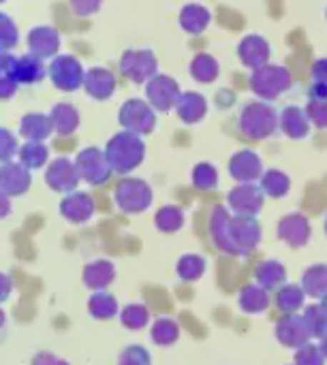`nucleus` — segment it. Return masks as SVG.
Instances as JSON below:
<instances>
[{
    "mask_svg": "<svg viewBox=\"0 0 327 365\" xmlns=\"http://www.w3.org/2000/svg\"><path fill=\"white\" fill-rule=\"evenodd\" d=\"M212 235L225 252L246 255L259 244L261 231L251 216H229L227 210L218 207L212 216Z\"/></svg>",
    "mask_w": 327,
    "mask_h": 365,
    "instance_id": "obj_1",
    "label": "nucleus"
},
{
    "mask_svg": "<svg viewBox=\"0 0 327 365\" xmlns=\"http://www.w3.org/2000/svg\"><path fill=\"white\" fill-rule=\"evenodd\" d=\"M105 156L109 160L111 171L126 175V173H131L133 169H137L144 163L146 143H144V139L139 135L129 133V130H120L107 141Z\"/></svg>",
    "mask_w": 327,
    "mask_h": 365,
    "instance_id": "obj_2",
    "label": "nucleus"
},
{
    "mask_svg": "<svg viewBox=\"0 0 327 365\" xmlns=\"http://www.w3.org/2000/svg\"><path fill=\"white\" fill-rule=\"evenodd\" d=\"M278 126V113L268 101H253L240 113V130L251 139L270 137Z\"/></svg>",
    "mask_w": 327,
    "mask_h": 365,
    "instance_id": "obj_3",
    "label": "nucleus"
},
{
    "mask_svg": "<svg viewBox=\"0 0 327 365\" xmlns=\"http://www.w3.org/2000/svg\"><path fill=\"white\" fill-rule=\"evenodd\" d=\"M47 75L49 81L54 83L56 90L60 92H75L79 88H84V77H86V68L81 64V60L73 53H58L49 66H47Z\"/></svg>",
    "mask_w": 327,
    "mask_h": 365,
    "instance_id": "obj_4",
    "label": "nucleus"
},
{
    "mask_svg": "<svg viewBox=\"0 0 327 365\" xmlns=\"http://www.w3.org/2000/svg\"><path fill=\"white\" fill-rule=\"evenodd\" d=\"M291 88V73L281 64H266L251 75V90L261 101H274Z\"/></svg>",
    "mask_w": 327,
    "mask_h": 365,
    "instance_id": "obj_5",
    "label": "nucleus"
},
{
    "mask_svg": "<svg viewBox=\"0 0 327 365\" xmlns=\"http://www.w3.org/2000/svg\"><path fill=\"white\" fill-rule=\"evenodd\" d=\"M114 201L126 214H141L152 203V188L139 178H122L116 184Z\"/></svg>",
    "mask_w": 327,
    "mask_h": 365,
    "instance_id": "obj_6",
    "label": "nucleus"
},
{
    "mask_svg": "<svg viewBox=\"0 0 327 365\" xmlns=\"http://www.w3.org/2000/svg\"><path fill=\"white\" fill-rule=\"evenodd\" d=\"M118 122L124 130L135 133L139 137L150 135L156 128V111L148 101L141 98H129L120 105Z\"/></svg>",
    "mask_w": 327,
    "mask_h": 365,
    "instance_id": "obj_7",
    "label": "nucleus"
},
{
    "mask_svg": "<svg viewBox=\"0 0 327 365\" xmlns=\"http://www.w3.org/2000/svg\"><path fill=\"white\" fill-rule=\"evenodd\" d=\"M118 66L129 81L139 86L159 75V60L152 49H124Z\"/></svg>",
    "mask_w": 327,
    "mask_h": 365,
    "instance_id": "obj_8",
    "label": "nucleus"
},
{
    "mask_svg": "<svg viewBox=\"0 0 327 365\" xmlns=\"http://www.w3.org/2000/svg\"><path fill=\"white\" fill-rule=\"evenodd\" d=\"M75 167H77L79 180H84L90 186L105 184L111 178V173H114L111 167H109V160L105 156V150H99L94 145L84 148V150L77 152Z\"/></svg>",
    "mask_w": 327,
    "mask_h": 365,
    "instance_id": "obj_9",
    "label": "nucleus"
},
{
    "mask_svg": "<svg viewBox=\"0 0 327 365\" xmlns=\"http://www.w3.org/2000/svg\"><path fill=\"white\" fill-rule=\"evenodd\" d=\"M182 90L178 81L169 75H156L146 83V101L154 111H171L178 105Z\"/></svg>",
    "mask_w": 327,
    "mask_h": 365,
    "instance_id": "obj_10",
    "label": "nucleus"
},
{
    "mask_svg": "<svg viewBox=\"0 0 327 365\" xmlns=\"http://www.w3.org/2000/svg\"><path fill=\"white\" fill-rule=\"evenodd\" d=\"M43 180H45L47 188H51L54 192H60V195L73 192L79 184V173H77L75 160L64 158V156L49 160Z\"/></svg>",
    "mask_w": 327,
    "mask_h": 365,
    "instance_id": "obj_11",
    "label": "nucleus"
},
{
    "mask_svg": "<svg viewBox=\"0 0 327 365\" xmlns=\"http://www.w3.org/2000/svg\"><path fill=\"white\" fill-rule=\"evenodd\" d=\"M26 45H28V53L41 58V60H54L60 53V32L54 26L41 24L28 30L26 34Z\"/></svg>",
    "mask_w": 327,
    "mask_h": 365,
    "instance_id": "obj_12",
    "label": "nucleus"
},
{
    "mask_svg": "<svg viewBox=\"0 0 327 365\" xmlns=\"http://www.w3.org/2000/svg\"><path fill=\"white\" fill-rule=\"evenodd\" d=\"M30 186H32V175L19 160L0 163V192L13 199L26 195Z\"/></svg>",
    "mask_w": 327,
    "mask_h": 365,
    "instance_id": "obj_13",
    "label": "nucleus"
},
{
    "mask_svg": "<svg viewBox=\"0 0 327 365\" xmlns=\"http://www.w3.org/2000/svg\"><path fill=\"white\" fill-rule=\"evenodd\" d=\"M58 210L64 220H69L73 225H84L94 216V199L88 192L73 190L62 197Z\"/></svg>",
    "mask_w": 327,
    "mask_h": 365,
    "instance_id": "obj_14",
    "label": "nucleus"
},
{
    "mask_svg": "<svg viewBox=\"0 0 327 365\" xmlns=\"http://www.w3.org/2000/svg\"><path fill=\"white\" fill-rule=\"evenodd\" d=\"M116 75L105 68V66H92L86 68V77H84V90L90 98L94 101H109L116 94Z\"/></svg>",
    "mask_w": 327,
    "mask_h": 365,
    "instance_id": "obj_15",
    "label": "nucleus"
},
{
    "mask_svg": "<svg viewBox=\"0 0 327 365\" xmlns=\"http://www.w3.org/2000/svg\"><path fill=\"white\" fill-rule=\"evenodd\" d=\"M229 205L236 212V216H255L263 205L261 188L255 184H240L229 192Z\"/></svg>",
    "mask_w": 327,
    "mask_h": 365,
    "instance_id": "obj_16",
    "label": "nucleus"
},
{
    "mask_svg": "<svg viewBox=\"0 0 327 365\" xmlns=\"http://www.w3.org/2000/svg\"><path fill=\"white\" fill-rule=\"evenodd\" d=\"M11 77L19 86H36L47 77L45 60H41V58H36L32 53L17 56V60L13 64V71H11Z\"/></svg>",
    "mask_w": 327,
    "mask_h": 365,
    "instance_id": "obj_17",
    "label": "nucleus"
},
{
    "mask_svg": "<svg viewBox=\"0 0 327 365\" xmlns=\"http://www.w3.org/2000/svg\"><path fill=\"white\" fill-rule=\"evenodd\" d=\"M238 56H240L244 66L257 71V68L266 66L270 60V43L259 34H248L240 41Z\"/></svg>",
    "mask_w": 327,
    "mask_h": 365,
    "instance_id": "obj_18",
    "label": "nucleus"
},
{
    "mask_svg": "<svg viewBox=\"0 0 327 365\" xmlns=\"http://www.w3.org/2000/svg\"><path fill=\"white\" fill-rule=\"evenodd\" d=\"M19 135L26 141H47L54 135V124L49 113H41V111L24 113L19 120Z\"/></svg>",
    "mask_w": 327,
    "mask_h": 365,
    "instance_id": "obj_19",
    "label": "nucleus"
},
{
    "mask_svg": "<svg viewBox=\"0 0 327 365\" xmlns=\"http://www.w3.org/2000/svg\"><path fill=\"white\" fill-rule=\"evenodd\" d=\"M229 173L242 184H253L257 178H261L263 167H261V160L255 152L242 150V152L233 154V158L229 163Z\"/></svg>",
    "mask_w": 327,
    "mask_h": 365,
    "instance_id": "obj_20",
    "label": "nucleus"
},
{
    "mask_svg": "<svg viewBox=\"0 0 327 365\" xmlns=\"http://www.w3.org/2000/svg\"><path fill=\"white\" fill-rule=\"evenodd\" d=\"M276 334H278V340H281L283 344H287V346H298V349L306 346L308 338L313 336L311 329H308V325H306V321H304V317H293V314L285 317V319L278 323Z\"/></svg>",
    "mask_w": 327,
    "mask_h": 365,
    "instance_id": "obj_21",
    "label": "nucleus"
},
{
    "mask_svg": "<svg viewBox=\"0 0 327 365\" xmlns=\"http://www.w3.org/2000/svg\"><path fill=\"white\" fill-rule=\"evenodd\" d=\"M49 118H51V124H54V133L60 135V137H69L73 135L79 124H81V115H79V109L73 105V103H56L49 111Z\"/></svg>",
    "mask_w": 327,
    "mask_h": 365,
    "instance_id": "obj_22",
    "label": "nucleus"
},
{
    "mask_svg": "<svg viewBox=\"0 0 327 365\" xmlns=\"http://www.w3.org/2000/svg\"><path fill=\"white\" fill-rule=\"evenodd\" d=\"M278 124H281L283 133L291 139H304L311 133V120L306 115V109H302L298 105L285 107L283 113L278 115Z\"/></svg>",
    "mask_w": 327,
    "mask_h": 365,
    "instance_id": "obj_23",
    "label": "nucleus"
},
{
    "mask_svg": "<svg viewBox=\"0 0 327 365\" xmlns=\"http://www.w3.org/2000/svg\"><path fill=\"white\" fill-rule=\"evenodd\" d=\"M176 113L184 124H197L208 113V101L199 92H182L176 105Z\"/></svg>",
    "mask_w": 327,
    "mask_h": 365,
    "instance_id": "obj_24",
    "label": "nucleus"
},
{
    "mask_svg": "<svg viewBox=\"0 0 327 365\" xmlns=\"http://www.w3.org/2000/svg\"><path fill=\"white\" fill-rule=\"evenodd\" d=\"M278 235L291 246H304L311 237V225L302 214H291L285 216L278 225Z\"/></svg>",
    "mask_w": 327,
    "mask_h": 365,
    "instance_id": "obj_25",
    "label": "nucleus"
},
{
    "mask_svg": "<svg viewBox=\"0 0 327 365\" xmlns=\"http://www.w3.org/2000/svg\"><path fill=\"white\" fill-rule=\"evenodd\" d=\"M116 278V267L107 259L92 261L84 267V284L92 291H105Z\"/></svg>",
    "mask_w": 327,
    "mask_h": 365,
    "instance_id": "obj_26",
    "label": "nucleus"
},
{
    "mask_svg": "<svg viewBox=\"0 0 327 365\" xmlns=\"http://www.w3.org/2000/svg\"><path fill=\"white\" fill-rule=\"evenodd\" d=\"M178 19H180V26H182L184 32L201 34L208 28V24H210V11L206 6H201V4L191 2V4H184L180 9V17Z\"/></svg>",
    "mask_w": 327,
    "mask_h": 365,
    "instance_id": "obj_27",
    "label": "nucleus"
},
{
    "mask_svg": "<svg viewBox=\"0 0 327 365\" xmlns=\"http://www.w3.org/2000/svg\"><path fill=\"white\" fill-rule=\"evenodd\" d=\"M17 160L28 169V171H34V169H43L45 165H49V148L45 145V141H26L19 145V152H17Z\"/></svg>",
    "mask_w": 327,
    "mask_h": 365,
    "instance_id": "obj_28",
    "label": "nucleus"
},
{
    "mask_svg": "<svg viewBox=\"0 0 327 365\" xmlns=\"http://www.w3.org/2000/svg\"><path fill=\"white\" fill-rule=\"evenodd\" d=\"M221 73L218 60L210 53H197L191 62V77L199 83H212L216 81Z\"/></svg>",
    "mask_w": 327,
    "mask_h": 365,
    "instance_id": "obj_29",
    "label": "nucleus"
},
{
    "mask_svg": "<svg viewBox=\"0 0 327 365\" xmlns=\"http://www.w3.org/2000/svg\"><path fill=\"white\" fill-rule=\"evenodd\" d=\"M88 312L99 321H109L118 314V302L114 295L105 291H94L88 299Z\"/></svg>",
    "mask_w": 327,
    "mask_h": 365,
    "instance_id": "obj_30",
    "label": "nucleus"
},
{
    "mask_svg": "<svg viewBox=\"0 0 327 365\" xmlns=\"http://www.w3.org/2000/svg\"><path fill=\"white\" fill-rule=\"evenodd\" d=\"M302 289L311 297H326L327 295V267L315 265L302 278Z\"/></svg>",
    "mask_w": 327,
    "mask_h": 365,
    "instance_id": "obj_31",
    "label": "nucleus"
},
{
    "mask_svg": "<svg viewBox=\"0 0 327 365\" xmlns=\"http://www.w3.org/2000/svg\"><path fill=\"white\" fill-rule=\"evenodd\" d=\"M240 306H242V310L257 314V312H263V310L270 306V297H268V293L263 291V287L248 284V287H244L242 293H240Z\"/></svg>",
    "mask_w": 327,
    "mask_h": 365,
    "instance_id": "obj_32",
    "label": "nucleus"
},
{
    "mask_svg": "<svg viewBox=\"0 0 327 365\" xmlns=\"http://www.w3.org/2000/svg\"><path fill=\"white\" fill-rule=\"evenodd\" d=\"M150 336H152V342H154V344H159V346H169V344H173V342L178 340L180 327H178L176 321L163 317V319L154 321V325H152V329H150Z\"/></svg>",
    "mask_w": 327,
    "mask_h": 365,
    "instance_id": "obj_33",
    "label": "nucleus"
},
{
    "mask_svg": "<svg viewBox=\"0 0 327 365\" xmlns=\"http://www.w3.org/2000/svg\"><path fill=\"white\" fill-rule=\"evenodd\" d=\"M182 222H184V214H182V210L176 207V205H165V207H161V210L156 212V216H154V225H156L159 231H163V233H176V231L182 227Z\"/></svg>",
    "mask_w": 327,
    "mask_h": 365,
    "instance_id": "obj_34",
    "label": "nucleus"
},
{
    "mask_svg": "<svg viewBox=\"0 0 327 365\" xmlns=\"http://www.w3.org/2000/svg\"><path fill=\"white\" fill-rule=\"evenodd\" d=\"M285 276H287V272L278 261H266L257 267V280H259V287H263V289L278 287L285 280Z\"/></svg>",
    "mask_w": 327,
    "mask_h": 365,
    "instance_id": "obj_35",
    "label": "nucleus"
},
{
    "mask_svg": "<svg viewBox=\"0 0 327 365\" xmlns=\"http://www.w3.org/2000/svg\"><path fill=\"white\" fill-rule=\"evenodd\" d=\"M120 321H122V325H124L126 329L137 331V329L148 327V323H150V312H148V308L141 306V304H129V306L120 312Z\"/></svg>",
    "mask_w": 327,
    "mask_h": 365,
    "instance_id": "obj_36",
    "label": "nucleus"
},
{
    "mask_svg": "<svg viewBox=\"0 0 327 365\" xmlns=\"http://www.w3.org/2000/svg\"><path fill=\"white\" fill-rule=\"evenodd\" d=\"M289 186H291L289 178H287L283 171H278V169H270V171L263 173V178H261V188H263L270 197H274V199L287 195Z\"/></svg>",
    "mask_w": 327,
    "mask_h": 365,
    "instance_id": "obj_37",
    "label": "nucleus"
},
{
    "mask_svg": "<svg viewBox=\"0 0 327 365\" xmlns=\"http://www.w3.org/2000/svg\"><path fill=\"white\" fill-rule=\"evenodd\" d=\"M19 43V28L11 15L0 11V51H11Z\"/></svg>",
    "mask_w": 327,
    "mask_h": 365,
    "instance_id": "obj_38",
    "label": "nucleus"
},
{
    "mask_svg": "<svg viewBox=\"0 0 327 365\" xmlns=\"http://www.w3.org/2000/svg\"><path fill=\"white\" fill-rule=\"evenodd\" d=\"M206 272V261L197 255H186L178 261V276L182 280H197Z\"/></svg>",
    "mask_w": 327,
    "mask_h": 365,
    "instance_id": "obj_39",
    "label": "nucleus"
},
{
    "mask_svg": "<svg viewBox=\"0 0 327 365\" xmlns=\"http://www.w3.org/2000/svg\"><path fill=\"white\" fill-rule=\"evenodd\" d=\"M302 304H304V289H300V287L289 284L287 289H283L278 293V306L283 312H296L302 308Z\"/></svg>",
    "mask_w": 327,
    "mask_h": 365,
    "instance_id": "obj_40",
    "label": "nucleus"
},
{
    "mask_svg": "<svg viewBox=\"0 0 327 365\" xmlns=\"http://www.w3.org/2000/svg\"><path fill=\"white\" fill-rule=\"evenodd\" d=\"M19 152V141L13 130L0 126V163H11Z\"/></svg>",
    "mask_w": 327,
    "mask_h": 365,
    "instance_id": "obj_41",
    "label": "nucleus"
},
{
    "mask_svg": "<svg viewBox=\"0 0 327 365\" xmlns=\"http://www.w3.org/2000/svg\"><path fill=\"white\" fill-rule=\"evenodd\" d=\"M216 182H218V173H216V169H214L212 165L201 163V165L195 167V171H193V184H195L197 188L208 190V188H214Z\"/></svg>",
    "mask_w": 327,
    "mask_h": 365,
    "instance_id": "obj_42",
    "label": "nucleus"
},
{
    "mask_svg": "<svg viewBox=\"0 0 327 365\" xmlns=\"http://www.w3.org/2000/svg\"><path fill=\"white\" fill-rule=\"evenodd\" d=\"M152 364V357L150 353L139 346V344H133V346H126L120 357H118V365H150Z\"/></svg>",
    "mask_w": 327,
    "mask_h": 365,
    "instance_id": "obj_43",
    "label": "nucleus"
},
{
    "mask_svg": "<svg viewBox=\"0 0 327 365\" xmlns=\"http://www.w3.org/2000/svg\"><path fill=\"white\" fill-rule=\"evenodd\" d=\"M304 321L311 329L313 336H327V317L323 314V310L319 306H313V308H306V314H304Z\"/></svg>",
    "mask_w": 327,
    "mask_h": 365,
    "instance_id": "obj_44",
    "label": "nucleus"
},
{
    "mask_svg": "<svg viewBox=\"0 0 327 365\" xmlns=\"http://www.w3.org/2000/svg\"><path fill=\"white\" fill-rule=\"evenodd\" d=\"M306 115L317 128H327V101H311L306 105Z\"/></svg>",
    "mask_w": 327,
    "mask_h": 365,
    "instance_id": "obj_45",
    "label": "nucleus"
},
{
    "mask_svg": "<svg viewBox=\"0 0 327 365\" xmlns=\"http://www.w3.org/2000/svg\"><path fill=\"white\" fill-rule=\"evenodd\" d=\"M296 361H298V365H323V361H326V355L321 353V349H319V346H311V344H306V346H302V349L298 351Z\"/></svg>",
    "mask_w": 327,
    "mask_h": 365,
    "instance_id": "obj_46",
    "label": "nucleus"
},
{
    "mask_svg": "<svg viewBox=\"0 0 327 365\" xmlns=\"http://www.w3.org/2000/svg\"><path fill=\"white\" fill-rule=\"evenodd\" d=\"M101 4H103V0H69V6L77 17L94 15L101 9Z\"/></svg>",
    "mask_w": 327,
    "mask_h": 365,
    "instance_id": "obj_47",
    "label": "nucleus"
},
{
    "mask_svg": "<svg viewBox=\"0 0 327 365\" xmlns=\"http://www.w3.org/2000/svg\"><path fill=\"white\" fill-rule=\"evenodd\" d=\"M17 90H19V83L11 75L0 77V101H11L17 94Z\"/></svg>",
    "mask_w": 327,
    "mask_h": 365,
    "instance_id": "obj_48",
    "label": "nucleus"
},
{
    "mask_svg": "<svg viewBox=\"0 0 327 365\" xmlns=\"http://www.w3.org/2000/svg\"><path fill=\"white\" fill-rule=\"evenodd\" d=\"M32 365H69V361H64V359H60V357H56L54 353H36L34 357H32Z\"/></svg>",
    "mask_w": 327,
    "mask_h": 365,
    "instance_id": "obj_49",
    "label": "nucleus"
},
{
    "mask_svg": "<svg viewBox=\"0 0 327 365\" xmlns=\"http://www.w3.org/2000/svg\"><path fill=\"white\" fill-rule=\"evenodd\" d=\"M15 60H17V56H13L11 51H0V77L11 75Z\"/></svg>",
    "mask_w": 327,
    "mask_h": 365,
    "instance_id": "obj_50",
    "label": "nucleus"
},
{
    "mask_svg": "<svg viewBox=\"0 0 327 365\" xmlns=\"http://www.w3.org/2000/svg\"><path fill=\"white\" fill-rule=\"evenodd\" d=\"M313 79L317 83H327V58H321L313 66Z\"/></svg>",
    "mask_w": 327,
    "mask_h": 365,
    "instance_id": "obj_51",
    "label": "nucleus"
},
{
    "mask_svg": "<svg viewBox=\"0 0 327 365\" xmlns=\"http://www.w3.org/2000/svg\"><path fill=\"white\" fill-rule=\"evenodd\" d=\"M11 291H13V280L4 272H0V304L9 299Z\"/></svg>",
    "mask_w": 327,
    "mask_h": 365,
    "instance_id": "obj_52",
    "label": "nucleus"
},
{
    "mask_svg": "<svg viewBox=\"0 0 327 365\" xmlns=\"http://www.w3.org/2000/svg\"><path fill=\"white\" fill-rule=\"evenodd\" d=\"M308 98L311 101H327V83H313L308 90Z\"/></svg>",
    "mask_w": 327,
    "mask_h": 365,
    "instance_id": "obj_53",
    "label": "nucleus"
},
{
    "mask_svg": "<svg viewBox=\"0 0 327 365\" xmlns=\"http://www.w3.org/2000/svg\"><path fill=\"white\" fill-rule=\"evenodd\" d=\"M11 214V197H6L4 192H0V220L6 218Z\"/></svg>",
    "mask_w": 327,
    "mask_h": 365,
    "instance_id": "obj_54",
    "label": "nucleus"
},
{
    "mask_svg": "<svg viewBox=\"0 0 327 365\" xmlns=\"http://www.w3.org/2000/svg\"><path fill=\"white\" fill-rule=\"evenodd\" d=\"M319 349H321V353L327 357V336H323V342H321V346H319Z\"/></svg>",
    "mask_w": 327,
    "mask_h": 365,
    "instance_id": "obj_55",
    "label": "nucleus"
},
{
    "mask_svg": "<svg viewBox=\"0 0 327 365\" xmlns=\"http://www.w3.org/2000/svg\"><path fill=\"white\" fill-rule=\"evenodd\" d=\"M4 323H6V317H4V312H2V308H0V329L4 327Z\"/></svg>",
    "mask_w": 327,
    "mask_h": 365,
    "instance_id": "obj_56",
    "label": "nucleus"
},
{
    "mask_svg": "<svg viewBox=\"0 0 327 365\" xmlns=\"http://www.w3.org/2000/svg\"><path fill=\"white\" fill-rule=\"evenodd\" d=\"M319 308L323 310V314H326V317H327V295H326V299H323V304H321Z\"/></svg>",
    "mask_w": 327,
    "mask_h": 365,
    "instance_id": "obj_57",
    "label": "nucleus"
},
{
    "mask_svg": "<svg viewBox=\"0 0 327 365\" xmlns=\"http://www.w3.org/2000/svg\"><path fill=\"white\" fill-rule=\"evenodd\" d=\"M2 2H4V0H0V4H2Z\"/></svg>",
    "mask_w": 327,
    "mask_h": 365,
    "instance_id": "obj_58",
    "label": "nucleus"
},
{
    "mask_svg": "<svg viewBox=\"0 0 327 365\" xmlns=\"http://www.w3.org/2000/svg\"><path fill=\"white\" fill-rule=\"evenodd\" d=\"M326 229H327V222H326Z\"/></svg>",
    "mask_w": 327,
    "mask_h": 365,
    "instance_id": "obj_59",
    "label": "nucleus"
}]
</instances>
